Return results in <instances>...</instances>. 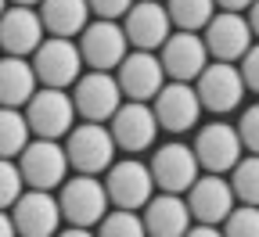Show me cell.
<instances>
[{"mask_svg":"<svg viewBox=\"0 0 259 237\" xmlns=\"http://www.w3.org/2000/svg\"><path fill=\"white\" fill-rule=\"evenodd\" d=\"M22 112L32 137H44V140H65L79 119L72 90H58V86H40Z\"/></svg>","mask_w":259,"mask_h":237,"instance_id":"obj_1","label":"cell"},{"mask_svg":"<svg viewBox=\"0 0 259 237\" xmlns=\"http://www.w3.org/2000/svg\"><path fill=\"white\" fill-rule=\"evenodd\" d=\"M58 205H61V216L69 226H90V230L112 212L105 180L87 176V173H76L58 187Z\"/></svg>","mask_w":259,"mask_h":237,"instance_id":"obj_2","label":"cell"},{"mask_svg":"<svg viewBox=\"0 0 259 237\" xmlns=\"http://www.w3.org/2000/svg\"><path fill=\"white\" fill-rule=\"evenodd\" d=\"M65 151H69V165L72 173H87V176H105L108 165L115 162V137L108 122H79L72 126V133L65 137Z\"/></svg>","mask_w":259,"mask_h":237,"instance_id":"obj_3","label":"cell"},{"mask_svg":"<svg viewBox=\"0 0 259 237\" xmlns=\"http://www.w3.org/2000/svg\"><path fill=\"white\" fill-rule=\"evenodd\" d=\"M22 169V180L32 191H58L65 180H69V151H65L61 140H44L32 137L29 148L15 158Z\"/></svg>","mask_w":259,"mask_h":237,"instance_id":"obj_4","label":"cell"},{"mask_svg":"<svg viewBox=\"0 0 259 237\" xmlns=\"http://www.w3.org/2000/svg\"><path fill=\"white\" fill-rule=\"evenodd\" d=\"M83 65L94 72H115L122 58L130 54V40H126V29L122 22L112 18H90V25L76 36Z\"/></svg>","mask_w":259,"mask_h":237,"instance_id":"obj_5","label":"cell"},{"mask_svg":"<svg viewBox=\"0 0 259 237\" xmlns=\"http://www.w3.org/2000/svg\"><path fill=\"white\" fill-rule=\"evenodd\" d=\"M191 148H194V158H198L202 173H231L245 155L238 126L223 122V119H212V122L198 126Z\"/></svg>","mask_w":259,"mask_h":237,"instance_id":"obj_6","label":"cell"},{"mask_svg":"<svg viewBox=\"0 0 259 237\" xmlns=\"http://www.w3.org/2000/svg\"><path fill=\"white\" fill-rule=\"evenodd\" d=\"M29 61H32V69H36L40 86L72 90L76 79L83 76V54H79V43H76V40H65V36H47Z\"/></svg>","mask_w":259,"mask_h":237,"instance_id":"obj_7","label":"cell"},{"mask_svg":"<svg viewBox=\"0 0 259 237\" xmlns=\"http://www.w3.org/2000/svg\"><path fill=\"white\" fill-rule=\"evenodd\" d=\"M194 90H198V101L209 115H227L241 108V97L248 86L241 79L238 61H209L205 72L194 79Z\"/></svg>","mask_w":259,"mask_h":237,"instance_id":"obj_8","label":"cell"},{"mask_svg":"<svg viewBox=\"0 0 259 237\" xmlns=\"http://www.w3.org/2000/svg\"><path fill=\"white\" fill-rule=\"evenodd\" d=\"M101 180H105V191H108L112 209L141 212L148 201L155 198V176H151L148 162H137V158L112 162V165H108V173H105Z\"/></svg>","mask_w":259,"mask_h":237,"instance_id":"obj_9","label":"cell"},{"mask_svg":"<svg viewBox=\"0 0 259 237\" xmlns=\"http://www.w3.org/2000/svg\"><path fill=\"white\" fill-rule=\"evenodd\" d=\"M72 101L83 122H112V115L122 108V86L115 79V72H94L87 69L76 86H72Z\"/></svg>","mask_w":259,"mask_h":237,"instance_id":"obj_10","label":"cell"},{"mask_svg":"<svg viewBox=\"0 0 259 237\" xmlns=\"http://www.w3.org/2000/svg\"><path fill=\"white\" fill-rule=\"evenodd\" d=\"M148 169L155 176V187L166 191V194H187L191 183L202 176V165L194 158V148L191 144H180V140H169L151 151L148 158Z\"/></svg>","mask_w":259,"mask_h":237,"instance_id":"obj_11","label":"cell"},{"mask_svg":"<svg viewBox=\"0 0 259 237\" xmlns=\"http://www.w3.org/2000/svg\"><path fill=\"white\" fill-rule=\"evenodd\" d=\"M158 61H162V69H166V79H173V83H194L205 72V65L212 58H209V47L202 40V32L173 29V36L162 43V51H158Z\"/></svg>","mask_w":259,"mask_h":237,"instance_id":"obj_12","label":"cell"},{"mask_svg":"<svg viewBox=\"0 0 259 237\" xmlns=\"http://www.w3.org/2000/svg\"><path fill=\"white\" fill-rule=\"evenodd\" d=\"M151 108H155V119H158V129H166V133H187L202 122V101H198V90H194V83H166L155 101H151Z\"/></svg>","mask_w":259,"mask_h":237,"instance_id":"obj_13","label":"cell"},{"mask_svg":"<svg viewBox=\"0 0 259 237\" xmlns=\"http://www.w3.org/2000/svg\"><path fill=\"white\" fill-rule=\"evenodd\" d=\"M234 205H238V194L231 187V176H223V173H202L187 191V209H191L194 223L220 226L234 212Z\"/></svg>","mask_w":259,"mask_h":237,"instance_id":"obj_14","label":"cell"},{"mask_svg":"<svg viewBox=\"0 0 259 237\" xmlns=\"http://www.w3.org/2000/svg\"><path fill=\"white\" fill-rule=\"evenodd\" d=\"M108 129H112L119 151L141 155L158 137V119H155V108L148 105V101H122V108L112 115Z\"/></svg>","mask_w":259,"mask_h":237,"instance_id":"obj_15","label":"cell"},{"mask_svg":"<svg viewBox=\"0 0 259 237\" xmlns=\"http://www.w3.org/2000/svg\"><path fill=\"white\" fill-rule=\"evenodd\" d=\"M122 29L134 51H162V43L173 36V22L162 0H137L122 15Z\"/></svg>","mask_w":259,"mask_h":237,"instance_id":"obj_16","label":"cell"},{"mask_svg":"<svg viewBox=\"0 0 259 237\" xmlns=\"http://www.w3.org/2000/svg\"><path fill=\"white\" fill-rule=\"evenodd\" d=\"M11 219L18 237H54L65 223L58 198L51 191H32V187H25V194L11 205Z\"/></svg>","mask_w":259,"mask_h":237,"instance_id":"obj_17","label":"cell"},{"mask_svg":"<svg viewBox=\"0 0 259 237\" xmlns=\"http://www.w3.org/2000/svg\"><path fill=\"white\" fill-rule=\"evenodd\" d=\"M47 40V29L40 18V8L11 4L0 15V51L11 58H32L36 47Z\"/></svg>","mask_w":259,"mask_h":237,"instance_id":"obj_18","label":"cell"},{"mask_svg":"<svg viewBox=\"0 0 259 237\" xmlns=\"http://www.w3.org/2000/svg\"><path fill=\"white\" fill-rule=\"evenodd\" d=\"M202 40H205L212 61H241L245 51L255 43L248 18L238 11H216L212 22L202 29Z\"/></svg>","mask_w":259,"mask_h":237,"instance_id":"obj_19","label":"cell"},{"mask_svg":"<svg viewBox=\"0 0 259 237\" xmlns=\"http://www.w3.org/2000/svg\"><path fill=\"white\" fill-rule=\"evenodd\" d=\"M115 79H119L126 101H148L151 105L155 93L166 86V69H162L155 51H130L115 69Z\"/></svg>","mask_w":259,"mask_h":237,"instance_id":"obj_20","label":"cell"},{"mask_svg":"<svg viewBox=\"0 0 259 237\" xmlns=\"http://www.w3.org/2000/svg\"><path fill=\"white\" fill-rule=\"evenodd\" d=\"M141 216H144L148 237H184L191 230V209H187V198L180 194L158 191L141 209Z\"/></svg>","mask_w":259,"mask_h":237,"instance_id":"obj_21","label":"cell"},{"mask_svg":"<svg viewBox=\"0 0 259 237\" xmlns=\"http://www.w3.org/2000/svg\"><path fill=\"white\" fill-rule=\"evenodd\" d=\"M36 90L40 79L29 58H0V108H25Z\"/></svg>","mask_w":259,"mask_h":237,"instance_id":"obj_22","label":"cell"},{"mask_svg":"<svg viewBox=\"0 0 259 237\" xmlns=\"http://www.w3.org/2000/svg\"><path fill=\"white\" fill-rule=\"evenodd\" d=\"M40 18L47 36H65V40H76L79 32L90 25V4L87 0H44L40 4Z\"/></svg>","mask_w":259,"mask_h":237,"instance_id":"obj_23","label":"cell"},{"mask_svg":"<svg viewBox=\"0 0 259 237\" xmlns=\"http://www.w3.org/2000/svg\"><path fill=\"white\" fill-rule=\"evenodd\" d=\"M32 140L22 108H0V158H18Z\"/></svg>","mask_w":259,"mask_h":237,"instance_id":"obj_24","label":"cell"},{"mask_svg":"<svg viewBox=\"0 0 259 237\" xmlns=\"http://www.w3.org/2000/svg\"><path fill=\"white\" fill-rule=\"evenodd\" d=\"M169 11L173 29H187V32H202L212 15H216V0H162Z\"/></svg>","mask_w":259,"mask_h":237,"instance_id":"obj_25","label":"cell"},{"mask_svg":"<svg viewBox=\"0 0 259 237\" xmlns=\"http://www.w3.org/2000/svg\"><path fill=\"white\" fill-rule=\"evenodd\" d=\"M231 187L241 205H259V155H241L231 169Z\"/></svg>","mask_w":259,"mask_h":237,"instance_id":"obj_26","label":"cell"},{"mask_svg":"<svg viewBox=\"0 0 259 237\" xmlns=\"http://www.w3.org/2000/svg\"><path fill=\"white\" fill-rule=\"evenodd\" d=\"M97 237H148L144 216L130 209H112L101 223H97Z\"/></svg>","mask_w":259,"mask_h":237,"instance_id":"obj_27","label":"cell"},{"mask_svg":"<svg viewBox=\"0 0 259 237\" xmlns=\"http://www.w3.org/2000/svg\"><path fill=\"white\" fill-rule=\"evenodd\" d=\"M223 237H259V205H234V212L220 223Z\"/></svg>","mask_w":259,"mask_h":237,"instance_id":"obj_28","label":"cell"},{"mask_svg":"<svg viewBox=\"0 0 259 237\" xmlns=\"http://www.w3.org/2000/svg\"><path fill=\"white\" fill-rule=\"evenodd\" d=\"M25 194V180L15 158H0V209H11Z\"/></svg>","mask_w":259,"mask_h":237,"instance_id":"obj_29","label":"cell"},{"mask_svg":"<svg viewBox=\"0 0 259 237\" xmlns=\"http://www.w3.org/2000/svg\"><path fill=\"white\" fill-rule=\"evenodd\" d=\"M234 126H238V133H241L245 151H248V155H259V101L241 112V119H238Z\"/></svg>","mask_w":259,"mask_h":237,"instance_id":"obj_30","label":"cell"},{"mask_svg":"<svg viewBox=\"0 0 259 237\" xmlns=\"http://www.w3.org/2000/svg\"><path fill=\"white\" fill-rule=\"evenodd\" d=\"M90 4V15L94 18H112V22H119L130 8L137 4V0H87Z\"/></svg>","mask_w":259,"mask_h":237,"instance_id":"obj_31","label":"cell"},{"mask_svg":"<svg viewBox=\"0 0 259 237\" xmlns=\"http://www.w3.org/2000/svg\"><path fill=\"white\" fill-rule=\"evenodd\" d=\"M238 69H241V79L252 93H259V40L245 51V58L238 61Z\"/></svg>","mask_w":259,"mask_h":237,"instance_id":"obj_32","label":"cell"},{"mask_svg":"<svg viewBox=\"0 0 259 237\" xmlns=\"http://www.w3.org/2000/svg\"><path fill=\"white\" fill-rule=\"evenodd\" d=\"M184 237H223V230L220 226H209V223H194Z\"/></svg>","mask_w":259,"mask_h":237,"instance_id":"obj_33","label":"cell"},{"mask_svg":"<svg viewBox=\"0 0 259 237\" xmlns=\"http://www.w3.org/2000/svg\"><path fill=\"white\" fill-rule=\"evenodd\" d=\"M0 237H18L15 219H11V209H0Z\"/></svg>","mask_w":259,"mask_h":237,"instance_id":"obj_34","label":"cell"},{"mask_svg":"<svg viewBox=\"0 0 259 237\" xmlns=\"http://www.w3.org/2000/svg\"><path fill=\"white\" fill-rule=\"evenodd\" d=\"M216 8H220V11H238V15H245V11L252 8V0H216Z\"/></svg>","mask_w":259,"mask_h":237,"instance_id":"obj_35","label":"cell"},{"mask_svg":"<svg viewBox=\"0 0 259 237\" xmlns=\"http://www.w3.org/2000/svg\"><path fill=\"white\" fill-rule=\"evenodd\" d=\"M54 237H97V230H90V226H69V230H58Z\"/></svg>","mask_w":259,"mask_h":237,"instance_id":"obj_36","label":"cell"},{"mask_svg":"<svg viewBox=\"0 0 259 237\" xmlns=\"http://www.w3.org/2000/svg\"><path fill=\"white\" fill-rule=\"evenodd\" d=\"M245 18H248V25H252V36L259 40V0H252V8L245 11Z\"/></svg>","mask_w":259,"mask_h":237,"instance_id":"obj_37","label":"cell"},{"mask_svg":"<svg viewBox=\"0 0 259 237\" xmlns=\"http://www.w3.org/2000/svg\"><path fill=\"white\" fill-rule=\"evenodd\" d=\"M11 4H25V8H40L44 0H11Z\"/></svg>","mask_w":259,"mask_h":237,"instance_id":"obj_38","label":"cell"},{"mask_svg":"<svg viewBox=\"0 0 259 237\" xmlns=\"http://www.w3.org/2000/svg\"><path fill=\"white\" fill-rule=\"evenodd\" d=\"M8 8H11V0H0V15H4Z\"/></svg>","mask_w":259,"mask_h":237,"instance_id":"obj_39","label":"cell"}]
</instances>
